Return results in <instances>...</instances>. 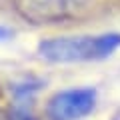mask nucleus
I'll return each mask as SVG.
<instances>
[{
    "label": "nucleus",
    "mask_w": 120,
    "mask_h": 120,
    "mask_svg": "<svg viewBox=\"0 0 120 120\" xmlns=\"http://www.w3.org/2000/svg\"><path fill=\"white\" fill-rule=\"evenodd\" d=\"M10 36H12V32H10L6 26H0V40H8Z\"/></svg>",
    "instance_id": "nucleus-5"
},
{
    "label": "nucleus",
    "mask_w": 120,
    "mask_h": 120,
    "mask_svg": "<svg viewBox=\"0 0 120 120\" xmlns=\"http://www.w3.org/2000/svg\"><path fill=\"white\" fill-rule=\"evenodd\" d=\"M16 12L32 24H56L76 18L90 0H12Z\"/></svg>",
    "instance_id": "nucleus-2"
},
{
    "label": "nucleus",
    "mask_w": 120,
    "mask_h": 120,
    "mask_svg": "<svg viewBox=\"0 0 120 120\" xmlns=\"http://www.w3.org/2000/svg\"><path fill=\"white\" fill-rule=\"evenodd\" d=\"M96 106L94 88H70L54 94L46 104L50 120H78L90 114Z\"/></svg>",
    "instance_id": "nucleus-3"
},
{
    "label": "nucleus",
    "mask_w": 120,
    "mask_h": 120,
    "mask_svg": "<svg viewBox=\"0 0 120 120\" xmlns=\"http://www.w3.org/2000/svg\"><path fill=\"white\" fill-rule=\"evenodd\" d=\"M0 120H8V118H6V116L2 114V112H0Z\"/></svg>",
    "instance_id": "nucleus-6"
},
{
    "label": "nucleus",
    "mask_w": 120,
    "mask_h": 120,
    "mask_svg": "<svg viewBox=\"0 0 120 120\" xmlns=\"http://www.w3.org/2000/svg\"><path fill=\"white\" fill-rule=\"evenodd\" d=\"M8 120H36L34 112H32L30 98H16L14 100V106L8 114Z\"/></svg>",
    "instance_id": "nucleus-4"
},
{
    "label": "nucleus",
    "mask_w": 120,
    "mask_h": 120,
    "mask_svg": "<svg viewBox=\"0 0 120 120\" xmlns=\"http://www.w3.org/2000/svg\"><path fill=\"white\" fill-rule=\"evenodd\" d=\"M120 48V34L100 36H54L38 44V54L52 64H78L104 60Z\"/></svg>",
    "instance_id": "nucleus-1"
}]
</instances>
